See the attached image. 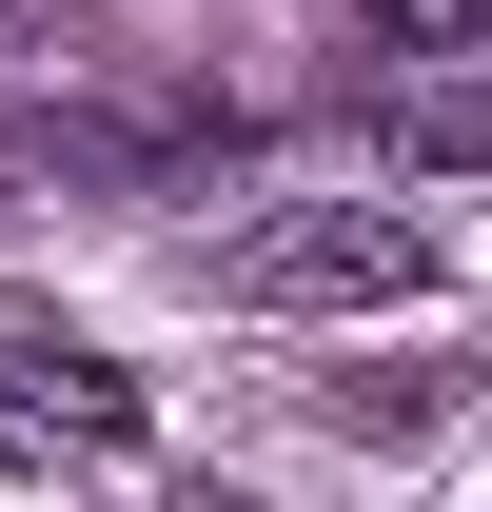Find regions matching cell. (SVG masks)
Here are the masks:
<instances>
[{
	"label": "cell",
	"mask_w": 492,
	"mask_h": 512,
	"mask_svg": "<svg viewBox=\"0 0 492 512\" xmlns=\"http://www.w3.org/2000/svg\"><path fill=\"white\" fill-rule=\"evenodd\" d=\"M237 296L256 316H374V296H433V237L374 217V197H296V217L237 237Z\"/></svg>",
	"instance_id": "obj_1"
},
{
	"label": "cell",
	"mask_w": 492,
	"mask_h": 512,
	"mask_svg": "<svg viewBox=\"0 0 492 512\" xmlns=\"http://www.w3.org/2000/svg\"><path fill=\"white\" fill-rule=\"evenodd\" d=\"M0 414L20 434H79V453H138V375L79 355V335H0Z\"/></svg>",
	"instance_id": "obj_2"
},
{
	"label": "cell",
	"mask_w": 492,
	"mask_h": 512,
	"mask_svg": "<svg viewBox=\"0 0 492 512\" xmlns=\"http://www.w3.org/2000/svg\"><path fill=\"white\" fill-rule=\"evenodd\" d=\"M355 40H374V60H473V40H492V0H374Z\"/></svg>",
	"instance_id": "obj_3"
},
{
	"label": "cell",
	"mask_w": 492,
	"mask_h": 512,
	"mask_svg": "<svg viewBox=\"0 0 492 512\" xmlns=\"http://www.w3.org/2000/svg\"><path fill=\"white\" fill-rule=\"evenodd\" d=\"M394 158H414V178H473V158H492V99H414Z\"/></svg>",
	"instance_id": "obj_4"
}]
</instances>
